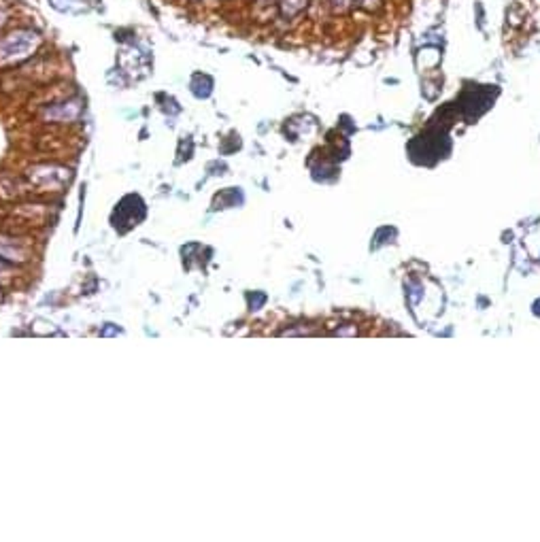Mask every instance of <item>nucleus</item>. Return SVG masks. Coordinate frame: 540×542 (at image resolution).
I'll use <instances>...</instances> for the list:
<instances>
[{"label": "nucleus", "instance_id": "f03ea898", "mask_svg": "<svg viewBox=\"0 0 540 542\" xmlns=\"http://www.w3.org/2000/svg\"><path fill=\"white\" fill-rule=\"evenodd\" d=\"M79 113H81V105H79V103H68L66 107H58V109L47 111V115L53 118V120H58V122H64V120L71 122V120L79 118Z\"/></svg>", "mask_w": 540, "mask_h": 542}, {"label": "nucleus", "instance_id": "f257e3e1", "mask_svg": "<svg viewBox=\"0 0 540 542\" xmlns=\"http://www.w3.org/2000/svg\"><path fill=\"white\" fill-rule=\"evenodd\" d=\"M38 43H41V36L34 30L19 28L9 32L6 36L0 38V64H13V62L26 60L28 56L36 51Z\"/></svg>", "mask_w": 540, "mask_h": 542}, {"label": "nucleus", "instance_id": "7ed1b4c3", "mask_svg": "<svg viewBox=\"0 0 540 542\" xmlns=\"http://www.w3.org/2000/svg\"><path fill=\"white\" fill-rule=\"evenodd\" d=\"M304 4H306V0H285V2H283V11H285V15H294V13H298Z\"/></svg>", "mask_w": 540, "mask_h": 542}, {"label": "nucleus", "instance_id": "39448f33", "mask_svg": "<svg viewBox=\"0 0 540 542\" xmlns=\"http://www.w3.org/2000/svg\"><path fill=\"white\" fill-rule=\"evenodd\" d=\"M0 271H2V266H0Z\"/></svg>", "mask_w": 540, "mask_h": 542}, {"label": "nucleus", "instance_id": "20e7f679", "mask_svg": "<svg viewBox=\"0 0 540 542\" xmlns=\"http://www.w3.org/2000/svg\"><path fill=\"white\" fill-rule=\"evenodd\" d=\"M51 4L58 11H71V0H51Z\"/></svg>", "mask_w": 540, "mask_h": 542}]
</instances>
